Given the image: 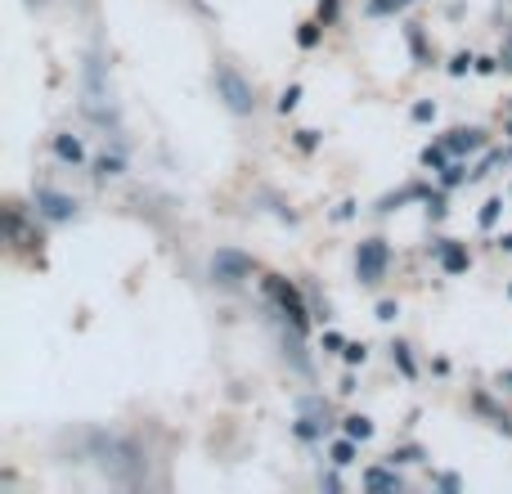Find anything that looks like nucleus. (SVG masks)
I'll return each mask as SVG.
<instances>
[{"label":"nucleus","mask_w":512,"mask_h":494,"mask_svg":"<svg viewBox=\"0 0 512 494\" xmlns=\"http://www.w3.org/2000/svg\"><path fill=\"white\" fill-rule=\"evenodd\" d=\"M95 459L113 481H135L140 477V463H144L140 450H135L131 441H122V436H95Z\"/></svg>","instance_id":"nucleus-1"},{"label":"nucleus","mask_w":512,"mask_h":494,"mask_svg":"<svg viewBox=\"0 0 512 494\" xmlns=\"http://www.w3.org/2000/svg\"><path fill=\"white\" fill-rule=\"evenodd\" d=\"M212 86H216V99H221L225 108H230L234 117H248L256 108V95H252V81L243 77L239 68H230V63H221V68L212 72Z\"/></svg>","instance_id":"nucleus-2"},{"label":"nucleus","mask_w":512,"mask_h":494,"mask_svg":"<svg viewBox=\"0 0 512 494\" xmlns=\"http://www.w3.org/2000/svg\"><path fill=\"white\" fill-rule=\"evenodd\" d=\"M265 292H270V301L283 310V315L292 319V333H306V324H310V310H306V301H301V292L292 288L288 279H265Z\"/></svg>","instance_id":"nucleus-3"},{"label":"nucleus","mask_w":512,"mask_h":494,"mask_svg":"<svg viewBox=\"0 0 512 494\" xmlns=\"http://www.w3.org/2000/svg\"><path fill=\"white\" fill-rule=\"evenodd\" d=\"M252 274H256V261H252V256H243V252H234V247H221V252L212 256V279L225 283V288L252 279Z\"/></svg>","instance_id":"nucleus-4"},{"label":"nucleus","mask_w":512,"mask_h":494,"mask_svg":"<svg viewBox=\"0 0 512 494\" xmlns=\"http://www.w3.org/2000/svg\"><path fill=\"white\" fill-rule=\"evenodd\" d=\"M86 113L95 117V122H108V117H113V99H108L104 63H99V59L86 63Z\"/></svg>","instance_id":"nucleus-5"},{"label":"nucleus","mask_w":512,"mask_h":494,"mask_svg":"<svg viewBox=\"0 0 512 494\" xmlns=\"http://www.w3.org/2000/svg\"><path fill=\"white\" fill-rule=\"evenodd\" d=\"M387 261H391L387 243H382V239H364L360 252H355V274H360V283H378L382 274H387Z\"/></svg>","instance_id":"nucleus-6"},{"label":"nucleus","mask_w":512,"mask_h":494,"mask_svg":"<svg viewBox=\"0 0 512 494\" xmlns=\"http://www.w3.org/2000/svg\"><path fill=\"white\" fill-rule=\"evenodd\" d=\"M36 212H41L45 221H72V216H77V198L54 194V189H36Z\"/></svg>","instance_id":"nucleus-7"},{"label":"nucleus","mask_w":512,"mask_h":494,"mask_svg":"<svg viewBox=\"0 0 512 494\" xmlns=\"http://www.w3.org/2000/svg\"><path fill=\"white\" fill-rule=\"evenodd\" d=\"M445 149L454 153V158H463V153H477V149H486V135L481 131H450V140H445Z\"/></svg>","instance_id":"nucleus-8"},{"label":"nucleus","mask_w":512,"mask_h":494,"mask_svg":"<svg viewBox=\"0 0 512 494\" xmlns=\"http://www.w3.org/2000/svg\"><path fill=\"white\" fill-rule=\"evenodd\" d=\"M436 256H441V270L445 274H463V270H468V247H463V243H441V247H436Z\"/></svg>","instance_id":"nucleus-9"},{"label":"nucleus","mask_w":512,"mask_h":494,"mask_svg":"<svg viewBox=\"0 0 512 494\" xmlns=\"http://www.w3.org/2000/svg\"><path fill=\"white\" fill-rule=\"evenodd\" d=\"M54 153H59L63 162H72V167H77V162H86V149H81L77 135H54Z\"/></svg>","instance_id":"nucleus-10"},{"label":"nucleus","mask_w":512,"mask_h":494,"mask_svg":"<svg viewBox=\"0 0 512 494\" xmlns=\"http://www.w3.org/2000/svg\"><path fill=\"white\" fill-rule=\"evenodd\" d=\"M364 486H373V490H400L405 481H400L396 472H387V468H369V472H364Z\"/></svg>","instance_id":"nucleus-11"},{"label":"nucleus","mask_w":512,"mask_h":494,"mask_svg":"<svg viewBox=\"0 0 512 494\" xmlns=\"http://www.w3.org/2000/svg\"><path fill=\"white\" fill-rule=\"evenodd\" d=\"M292 432H297L301 441H315V436L324 432V423L315 418V405H306V418H297V427H292Z\"/></svg>","instance_id":"nucleus-12"},{"label":"nucleus","mask_w":512,"mask_h":494,"mask_svg":"<svg viewBox=\"0 0 512 494\" xmlns=\"http://www.w3.org/2000/svg\"><path fill=\"white\" fill-rule=\"evenodd\" d=\"M342 427H346V436H351V441H369V436H373V423L364 414H351Z\"/></svg>","instance_id":"nucleus-13"},{"label":"nucleus","mask_w":512,"mask_h":494,"mask_svg":"<svg viewBox=\"0 0 512 494\" xmlns=\"http://www.w3.org/2000/svg\"><path fill=\"white\" fill-rule=\"evenodd\" d=\"M391 360H396V369L405 373V378H418V364H414V355H409V346H391Z\"/></svg>","instance_id":"nucleus-14"},{"label":"nucleus","mask_w":512,"mask_h":494,"mask_svg":"<svg viewBox=\"0 0 512 494\" xmlns=\"http://www.w3.org/2000/svg\"><path fill=\"white\" fill-rule=\"evenodd\" d=\"M95 176H99V180H113V176H122V158H117V153H104V158L95 162Z\"/></svg>","instance_id":"nucleus-15"},{"label":"nucleus","mask_w":512,"mask_h":494,"mask_svg":"<svg viewBox=\"0 0 512 494\" xmlns=\"http://www.w3.org/2000/svg\"><path fill=\"white\" fill-rule=\"evenodd\" d=\"M405 5H414V0H369V14L373 18H387V14H400Z\"/></svg>","instance_id":"nucleus-16"},{"label":"nucleus","mask_w":512,"mask_h":494,"mask_svg":"<svg viewBox=\"0 0 512 494\" xmlns=\"http://www.w3.org/2000/svg\"><path fill=\"white\" fill-rule=\"evenodd\" d=\"M328 454H333V463H337V468H346V463H355V441H351V436H346V441H337Z\"/></svg>","instance_id":"nucleus-17"},{"label":"nucleus","mask_w":512,"mask_h":494,"mask_svg":"<svg viewBox=\"0 0 512 494\" xmlns=\"http://www.w3.org/2000/svg\"><path fill=\"white\" fill-rule=\"evenodd\" d=\"M463 180H472V176H468V171H463V167H459V162H450V167H445V171H441V185H445V189L463 185Z\"/></svg>","instance_id":"nucleus-18"},{"label":"nucleus","mask_w":512,"mask_h":494,"mask_svg":"<svg viewBox=\"0 0 512 494\" xmlns=\"http://www.w3.org/2000/svg\"><path fill=\"white\" fill-rule=\"evenodd\" d=\"M499 212H504V198H490V203L481 207V230H490V225L499 221Z\"/></svg>","instance_id":"nucleus-19"},{"label":"nucleus","mask_w":512,"mask_h":494,"mask_svg":"<svg viewBox=\"0 0 512 494\" xmlns=\"http://www.w3.org/2000/svg\"><path fill=\"white\" fill-rule=\"evenodd\" d=\"M445 153H450V149H423V167L445 171V167H450V162H445Z\"/></svg>","instance_id":"nucleus-20"},{"label":"nucleus","mask_w":512,"mask_h":494,"mask_svg":"<svg viewBox=\"0 0 512 494\" xmlns=\"http://www.w3.org/2000/svg\"><path fill=\"white\" fill-rule=\"evenodd\" d=\"M297 104H301V86H288V90L279 95V113H292Z\"/></svg>","instance_id":"nucleus-21"},{"label":"nucleus","mask_w":512,"mask_h":494,"mask_svg":"<svg viewBox=\"0 0 512 494\" xmlns=\"http://www.w3.org/2000/svg\"><path fill=\"white\" fill-rule=\"evenodd\" d=\"M364 355H369V351H364L360 342H346V346H342V360H346V364H364Z\"/></svg>","instance_id":"nucleus-22"},{"label":"nucleus","mask_w":512,"mask_h":494,"mask_svg":"<svg viewBox=\"0 0 512 494\" xmlns=\"http://www.w3.org/2000/svg\"><path fill=\"white\" fill-rule=\"evenodd\" d=\"M468 63H477V59H472V54H454L450 72H454V77H463V72H468Z\"/></svg>","instance_id":"nucleus-23"},{"label":"nucleus","mask_w":512,"mask_h":494,"mask_svg":"<svg viewBox=\"0 0 512 494\" xmlns=\"http://www.w3.org/2000/svg\"><path fill=\"white\" fill-rule=\"evenodd\" d=\"M297 41H301V45H306V50H310V45L319 41V27H315V23H306V27H301V36H297Z\"/></svg>","instance_id":"nucleus-24"},{"label":"nucleus","mask_w":512,"mask_h":494,"mask_svg":"<svg viewBox=\"0 0 512 494\" xmlns=\"http://www.w3.org/2000/svg\"><path fill=\"white\" fill-rule=\"evenodd\" d=\"M319 18H324V23H333V18H337V0H319Z\"/></svg>","instance_id":"nucleus-25"},{"label":"nucleus","mask_w":512,"mask_h":494,"mask_svg":"<svg viewBox=\"0 0 512 494\" xmlns=\"http://www.w3.org/2000/svg\"><path fill=\"white\" fill-rule=\"evenodd\" d=\"M414 117H418V122H432V117H436V104H414Z\"/></svg>","instance_id":"nucleus-26"},{"label":"nucleus","mask_w":512,"mask_h":494,"mask_svg":"<svg viewBox=\"0 0 512 494\" xmlns=\"http://www.w3.org/2000/svg\"><path fill=\"white\" fill-rule=\"evenodd\" d=\"M427 212H432V216H445V198H441V194L427 198Z\"/></svg>","instance_id":"nucleus-27"},{"label":"nucleus","mask_w":512,"mask_h":494,"mask_svg":"<svg viewBox=\"0 0 512 494\" xmlns=\"http://www.w3.org/2000/svg\"><path fill=\"white\" fill-rule=\"evenodd\" d=\"M396 315H400L396 301H382V306H378V319H396Z\"/></svg>","instance_id":"nucleus-28"},{"label":"nucleus","mask_w":512,"mask_h":494,"mask_svg":"<svg viewBox=\"0 0 512 494\" xmlns=\"http://www.w3.org/2000/svg\"><path fill=\"white\" fill-rule=\"evenodd\" d=\"M342 337H337V333H324V351H342Z\"/></svg>","instance_id":"nucleus-29"},{"label":"nucleus","mask_w":512,"mask_h":494,"mask_svg":"<svg viewBox=\"0 0 512 494\" xmlns=\"http://www.w3.org/2000/svg\"><path fill=\"white\" fill-rule=\"evenodd\" d=\"M499 63H504V68L512 72V41H508V50H504V59H499Z\"/></svg>","instance_id":"nucleus-30"},{"label":"nucleus","mask_w":512,"mask_h":494,"mask_svg":"<svg viewBox=\"0 0 512 494\" xmlns=\"http://www.w3.org/2000/svg\"><path fill=\"white\" fill-rule=\"evenodd\" d=\"M504 247H508V252H512V234H504Z\"/></svg>","instance_id":"nucleus-31"}]
</instances>
